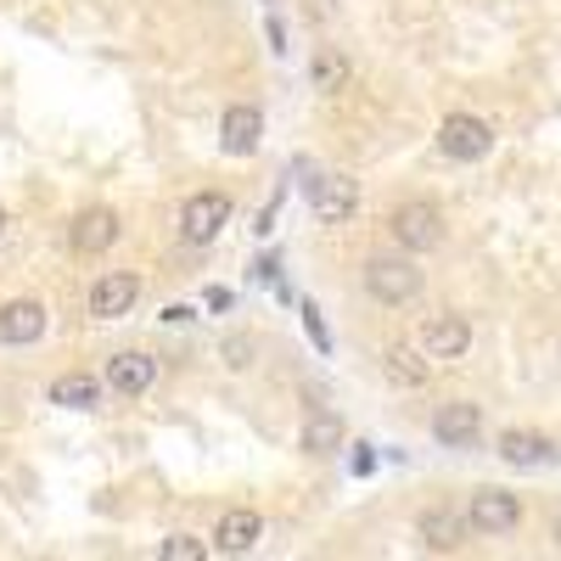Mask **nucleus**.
I'll return each mask as SVG.
<instances>
[{"instance_id":"f257e3e1","label":"nucleus","mask_w":561,"mask_h":561,"mask_svg":"<svg viewBox=\"0 0 561 561\" xmlns=\"http://www.w3.org/2000/svg\"><path fill=\"white\" fill-rule=\"evenodd\" d=\"M359 280H365V293L377 298V304H410V298H421V270H415V259H404V253H377V259H365V270H359Z\"/></svg>"},{"instance_id":"f03ea898","label":"nucleus","mask_w":561,"mask_h":561,"mask_svg":"<svg viewBox=\"0 0 561 561\" xmlns=\"http://www.w3.org/2000/svg\"><path fill=\"white\" fill-rule=\"evenodd\" d=\"M388 230H393V242L404 248V259H415V253H433L444 242V214L415 197V203H399L388 214Z\"/></svg>"},{"instance_id":"7ed1b4c3","label":"nucleus","mask_w":561,"mask_h":561,"mask_svg":"<svg viewBox=\"0 0 561 561\" xmlns=\"http://www.w3.org/2000/svg\"><path fill=\"white\" fill-rule=\"evenodd\" d=\"M460 517H466V528H472V534H511V528H517L523 523V500L517 494H511V489H472V500H466V511H460Z\"/></svg>"},{"instance_id":"20e7f679","label":"nucleus","mask_w":561,"mask_h":561,"mask_svg":"<svg viewBox=\"0 0 561 561\" xmlns=\"http://www.w3.org/2000/svg\"><path fill=\"white\" fill-rule=\"evenodd\" d=\"M225 225H230V192H214L208 185V192H192L180 203V237L192 248H208Z\"/></svg>"},{"instance_id":"39448f33","label":"nucleus","mask_w":561,"mask_h":561,"mask_svg":"<svg viewBox=\"0 0 561 561\" xmlns=\"http://www.w3.org/2000/svg\"><path fill=\"white\" fill-rule=\"evenodd\" d=\"M489 147H494V129L478 113H449L438 124V152L455 163H478V158H489Z\"/></svg>"},{"instance_id":"423d86ee","label":"nucleus","mask_w":561,"mask_h":561,"mask_svg":"<svg viewBox=\"0 0 561 561\" xmlns=\"http://www.w3.org/2000/svg\"><path fill=\"white\" fill-rule=\"evenodd\" d=\"M90 314L96 320H124L135 304H140V275L135 270H107V275H96L90 280Z\"/></svg>"},{"instance_id":"0eeeda50","label":"nucleus","mask_w":561,"mask_h":561,"mask_svg":"<svg viewBox=\"0 0 561 561\" xmlns=\"http://www.w3.org/2000/svg\"><path fill=\"white\" fill-rule=\"evenodd\" d=\"M433 438L444 449H478L483 438V410L472 399H455V404H438L433 410Z\"/></svg>"},{"instance_id":"6e6552de","label":"nucleus","mask_w":561,"mask_h":561,"mask_svg":"<svg viewBox=\"0 0 561 561\" xmlns=\"http://www.w3.org/2000/svg\"><path fill=\"white\" fill-rule=\"evenodd\" d=\"M309 208L320 214V225H343L359 208V180L354 174H320L309 185Z\"/></svg>"},{"instance_id":"1a4fd4ad","label":"nucleus","mask_w":561,"mask_h":561,"mask_svg":"<svg viewBox=\"0 0 561 561\" xmlns=\"http://www.w3.org/2000/svg\"><path fill=\"white\" fill-rule=\"evenodd\" d=\"M113 393H124V399H140V393H152V382H158V359L152 354H140V348H118L113 359H107V377H102Z\"/></svg>"},{"instance_id":"9d476101","label":"nucleus","mask_w":561,"mask_h":561,"mask_svg":"<svg viewBox=\"0 0 561 561\" xmlns=\"http://www.w3.org/2000/svg\"><path fill=\"white\" fill-rule=\"evenodd\" d=\"M259 140H264V113H259L253 102L225 107V118H219V147H225L230 158H253Z\"/></svg>"},{"instance_id":"9b49d317","label":"nucleus","mask_w":561,"mask_h":561,"mask_svg":"<svg viewBox=\"0 0 561 561\" xmlns=\"http://www.w3.org/2000/svg\"><path fill=\"white\" fill-rule=\"evenodd\" d=\"M45 304L39 298H12V304H0V343L7 348H28L45 337Z\"/></svg>"},{"instance_id":"f8f14e48","label":"nucleus","mask_w":561,"mask_h":561,"mask_svg":"<svg viewBox=\"0 0 561 561\" xmlns=\"http://www.w3.org/2000/svg\"><path fill=\"white\" fill-rule=\"evenodd\" d=\"M118 242V214L113 208H79L73 214V225H68V248L73 253H107Z\"/></svg>"},{"instance_id":"ddd939ff","label":"nucleus","mask_w":561,"mask_h":561,"mask_svg":"<svg viewBox=\"0 0 561 561\" xmlns=\"http://www.w3.org/2000/svg\"><path fill=\"white\" fill-rule=\"evenodd\" d=\"M264 539V517H259V511H248V505H237V511H225V517L214 523V550L219 556H248L253 545Z\"/></svg>"},{"instance_id":"4468645a","label":"nucleus","mask_w":561,"mask_h":561,"mask_svg":"<svg viewBox=\"0 0 561 561\" xmlns=\"http://www.w3.org/2000/svg\"><path fill=\"white\" fill-rule=\"evenodd\" d=\"M421 348H427L433 359H460L466 348H472V320L466 314H433L427 325H421Z\"/></svg>"},{"instance_id":"2eb2a0df","label":"nucleus","mask_w":561,"mask_h":561,"mask_svg":"<svg viewBox=\"0 0 561 561\" xmlns=\"http://www.w3.org/2000/svg\"><path fill=\"white\" fill-rule=\"evenodd\" d=\"M415 534H421V545H433V550H455V545H466L472 528H466V517L455 505H427L415 517Z\"/></svg>"},{"instance_id":"dca6fc26","label":"nucleus","mask_w":561,"mask_h":561,"mask_svg":"<svg viewBox=\"0 0 561 561\" xmlns=\"http://www.w3.org/2000/svg\"><path fill=\"white\" fill-rule=\"evenodd\" d=\"M550 455H556V444L534 427H505L500 433V460L505 466H545Z\"/></svg>"},{"instance_id":"f3484780","label":"nucleus","mask_w":561,"mask_h":561,"mask_svg":"<svg viewBox=\"0 0 561 561\" xmlns=\"http://www.w3.org/2000/svg\"><path fill=\"white\" fill-rule=\"evenodd\" d=\"M45 393H51V404H62V410H96L102 393H107V382H96L90 370H68V377H57Z\"/></svg>"},{"instance_id":"a211bd4d","label":"nucleus","mask_w":561,"mask_h":561,"mask_svg":"<svg viewBox=\"0 0 561 561\" xmlns=\"http://www.w3.org/2000/svg\"><path fill=\"white\" fill-rule=\"evenodd\" d=\"M304 449L309 455H337L343 449V415L337 410H314L304 421Z\"/></svg>"},{"instance_id":"6ab92c4d","label":"nucleus","mask_w":561,"mask_h":561,"mask_svg":"<svg viewBox=\"0 0 561 561\" xmlns=\"http://www.w3.org/2000/svg\"><path fill=\"white\" fill-rule=\"evenodd\" d=\"M382 377H388L393 388H421V382L433 377V365L421 359L415 348H388V354H382Z\"/></svg>"},{"instance_id":"aec40b11","label":"nucleus","mask_w":561,"mask_h":561,"mask_svg":"<svg viewBox=\"0 0 561 561\" xmlns=\"http://www.w3.org/2000/svg\"><path fill=\"white\" fill-rule=\"evenodd\" d=\"M309 79H314V90L337 96V90L348 84V57H343V51H320V57L309 62Z\"/></svg>"},{"instance_id":"412c9836","label":"nucleus","mask_w":561,"mask_h":561,"mask_svg":"<svg viewBox=\"0 0 561 561\" xmlns=\"http://www.w3.org/2000/svg\"><path fill=\"white\" fill-rule=\"evenodd\" d=\"M158 561H208V539L203 534H169L158 545Z\"/></svg>"},{"instance_id":"4be33fe9","label":"nucleus","mask_w":561,"mask_h":561,"mask_svg":"<svg viewBox=\"0 0 561 561\" xmlns=\"http://www.w3.org/2000/svg\"><path fill=\"white\" fill-rule=\"evenodd\" d=\"M225 365H230V370H248V365H253V337H248V332L225 337Z\"/></svg>"},{"instance_id":"5701e85b","label":"nucleus","mask_w":561,"mask_h":561,"mask_svg":"<svg viewBox=\"0 0 561 561\" xmlns=\"http://www.w3.org/2000/svg\"><path fill=\"white\" fill-rule=\"evenodd\" d=\"M550 534H556V545H561V517H556V523H550Z\"/></svg>"},{"instance_id":"b1692460","label":"nucleus","mask_w":561,"mask_h":561,"mask_svg":"<svg viewBox=\"0 0 561 561\" xmlns=\"http://www.w3.org/2000/svg\"><path fill=\"white\" fill-rule=\"evenodd\" d=\"M0 230H7V208H0Z\"/></svg>"}]
</instances>
